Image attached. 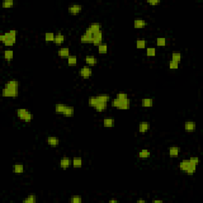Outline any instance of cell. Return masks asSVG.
Here are the masks:
<instances>
[{"mask_svg": "<svg viewBox=\"0 0 203 203\" xmlns=\"http://www.w3.org/2000/svg\"><path fill=\"white\" fill-rule=\"evenodd\" d=\"M75 114V108L72 106H68L66 111L63 114L65 118H72Z\"/></svg>", "mask_w": 203, "mask_h": 203, "instance_id": "f546056e", "label": "cell"}, {"mask_svg": "<svg viewBox=\"0 0 203 203\" xmlns=\"http://www.w3.org/2000/svg\"><path fill=\"white\" fill-rule=\"evenodd\" d=\"M179 63H176V62H175V61H172V60L169 61V68L171 70H176V69L179 68Z\"/></svg>", "mask_w": 203, "mask_h": 203, "instance_id": "ab89813d", "label": "cell"}, {"mask_svg": "<svg viewBox=\"0 0 203 203\" xmlns=\"http://www.w3.org/2000/svg\"><path fill=\"white\" fill-rule=\"evenodd\" d=\"M89 28L91 29V31L94 34H97V33L102 31L101 24L99 22H92L91 24L90 25Z\"/></svg>", "mask_w": 203, "mask_h": 203, "instance_id": "4316f807", "label": "cell"}, {"mask_svg": "<svg viewBox=\"0 0 203 203\" xmlns=\"http://www.w3.org/2000/svg\"><path fill=\"white\" fill-rule=\"evenodd\" d=\"M146 45H147V41L145 40H137L136 41V47L138 49H144V48H146Z\"/></svg>", "mask_w": 203, "mask_h": 203, "instance_id": "836d02e7", "label": "cell"}, {"mask_svg": "<svg viewBox=\"0 0 203 203\" xmlns=\"http://www.w3.org/2000/svg\"><path fill=\"white\" fill-rule=\"evenodd\" d=\"M110 203H112V202H118V200H116V199H112V200H110L109 201Z\"/></svg>", "mask_w": 203, "mask_h": 203, "instance_id": "bcb514c9", "label": "cell"}, {"mask_svg": "<svg viewBox=\"0 0 203 203\" xmlns=\"http://www.w3.org/2000/svg\"><path fill=\"white\" fill-rule=\"evenodd\" d=\"M19 81H18L17 80H8L4 85L2 95L5 98H17L19 94Z\"/></svg>", "mask_w": 203, "mask_h": 203, "instance_id": "6da1fadb", "label": "cell"}, {"mask_svg": "<svg viewBox=\"0 0 203 203\" xmlns=\"http://www.w3.org/2000/svg\"><path fill=\"white\" fill-rule=\"evenodd\" d=\"M150 156H151V152H150V150L147 149V148L141 149L138 152V157L140 158V159L147 160Z\"/></svg>", "mask_w": 203, "mask_h": 203, "instance_id": "ffe728a7", "label": "cell"}, {"mask_svg": "<svg viewBox=\"0 0 203 203\" xmlns=\"http://www.w3.org/2000/svg\"><path fill=\"white\" fill-rule=\"evenodd\" d=\"M167 39L165 37H158L156 41V44L158 47H164L167 45Z\"/></svg>", "mask_w": 203, "mask_h": 203, "instance_id": "e575fe53", "label": "cell"}, {"mask_svg": "<svg viewBox=\"0 0 203 203\" xmlns=\"http://www.w3.org/2000/svg\"><path fill=\"white\" fill-rule=\"evenodd\" d=\"M5 35V41L3 42L6 47H11L15 45L17 41V30L16 29H10L9 31L4 33Z\"/></svg>", "mask_w": 203, "mask_h": 203, "instance_id": "5b68a950", "label": "cell"}, {"mask_svg": "<svg viewBox=\"0 0 203 203\" xmlns=\"http://www.w3.org/2000/svg\"><path fill=\"white\" fill-rule=\"evenodd\" d=\"M131 106V100L129 98H127L126 99L121 100L115 98V99L111 100V107L116 109L121 110H126L130 108Z\"/></svg>", "mask_w": 203, "mask_h": 203, "instance_id": "277c9868", "label": "cell"}, {"mask_svg": "<svg viewBox=\"0 0 203 203\" xmlns=\"http://www.w3.org/2000/svg\"><path fill=\"white\" fill-rule=\"evenodd\" d=\"M138 203H146V201L145 200H141V199H139V200L137 201Z\"/></svg>", "mask_w": 203, "mask_h": 203, "instance_id": "f6af8a7d", "label": "cell"}, {"mask_svg": "<svg viewBox=\"0 0 203 203\" xmlns=\"http://www.w3.org/2000/svg\"><path fill=\"white\" fill-rule=\"evenodd\" d=\"M85 63L87 64V66L91 68V67L96 65L97 63H98V59L93 55H87L85 57Z\"/></svg>", "mask_w": 203, "mask_h": 203, "instance_id": "9a60e30c", "label": "cell"}, {"mask_svg": "<svg viewBox=\"0 0 203 203\" xmlns=\"http://www.w3.org/2000/svg\"><path fill=\"white\" fill-rule=\"evenodd\" d=\"M83 198L80 195H72L70 198V202L72 203H81Z\"/></svg>", "mask_w": 203, "mask_h": 203, "instance_id": "f35d334b", "label": "cell"}, {"mask_svg": "<svg viewBox=\"0 0 203 203\" xmlns=\"http://www.w3.org/2000/svg\"><path fill=\"white\" fill-rule=\"evenodd\" d=\"M65 36L62 34L61 32H59L55 35V40H54V43L56 44V45H61L65 41Z\"/></svg>", "mask_w": 203, "mask_h": 203, "instance_id": "44dd1931", "label": "cell"}, {"mask_svg": "<svg viewBox=\"0 0 203 203\" xmlns=\"http://www.w3.org/2000/svg\"><path fill=\"white\" fill-rule=\"evenodd\" d=\"M98 51L99 54H107L108 52V46L107 44L102 43L98 46Z\"/></svg>", "mask_w": 203, "mask_h": 203, "instance_id": "4dcf8cb0", "label": "cell"}, {"mask_svg": "<svg viewBox=\"0 0 203 203\" xmlns=\"http://www.w3.org/2000/svg\"><path fill=\"white\" fill-rule=\"evenodd\" d=\"M23 203H36L37 202V196L34 194H29L26 198L22 200Z\"/></svg>", "mask_w": 203, "mask_h": 203, "instance_id": "f1b7e54d", "label": "cell"}, {"mask_svg": "<svg viewBox=\"0 0 203 203\" xmlns=\"http://www.w3.org/2000/svg\"><path fill=\"white\" fill-rule=\"evenodd\" d=\"M97 103H98V99H97L96 96H91L88 99V104H89L90 107L94 108L96 107Z\"/></svg>", "mask_w": 203, "mask_h": 203, "instance_id": "74e56055", "label": "cell"}, {"mask_svg": "<svg viewBox=\"0 0 203 203\" xmlns=\"http://www.w3.org/2000/svg\"><path fill=\"white\" fill-rule=\"evenodd\" d=\"M68 105L62 104V103H58V104L55 105V112L56 114H64V112L66 111V110L68 108Z\"/></svg>", "mask_w": 203, "mask_h": 203, "instance_id": "603a6c76", "label": "cell"}, {"mask_svg": "<svg viewBox=\"0 0 203 203\" xmlns=\"http://www.w3.org/2000/svg\"><path fill=\"white\" fill-rule=\"evenodd\" d=\"M189 159H190V160H191L194 164H195L196 165L199 164L200 160H199V158H198V156H191V157H190Z\"/></svg>", "mask_w": 203, "mask_h": 203, "instance_id": "7bdbcfd3", "label": "cell"}, {"mask_svg": "<svg viewBox=\"0 0 203 203\" xmlns=\"http://www.w3.org/2000/svg\"><path fill=\"white\" fill-rule=\"evenodd\" d=\"M93 37H94L83 34L80 37V41L83 44H93Z\"/></svg>", "mask_w": 203, "mask_h": 203, "instance_id": "484cf974", "label": "cell"}, {"mask_svg": "<svg viewBox=\"0 0 203 203\" xmlns=\"http://www.w3.org/2000/svg\"><path fill=\"white\" fill-rule=\"evenodd\" d=\"M152 202H159V203H163L164 202V201L163 200H153L152 201Z\"/></svg>", "mask_w": 203, "mask_h": 203, "instance_id": "ee69618b", "label": "cell"}, {"mask_svg": "<svg viewBox=\"0 0 203 203\" xmlns=\"http://www.w3.org/2000/svg\"><path fill=\"white\" fill-rule=\"evenodd\" d=\"M67 61H68V65L69 67H75V66H76L78 62L77 56H74V55H70L67 59Z\"/></svg>", "mask_w": 203, "mask_h": 203, "instance_id": "83f0119b", "label": "cell"}, {"mask_svg": "<svg viewBox=\"0 0 203 203\" xmlns=\"http://www.w3.org/2000/svg\"><path fill=\"white\" fill-rule=\"evenodd\" d=\"M146 3H147L148 4H149L150 6L155 7V6L160 5V0H148V1H146Z\"/></svg>", "mask_w": 203, "mask_h": 203, "instance_id": "b9f144b4", "label": "cell"}, {"mask_svg": "<svg viewBox=\"0 0 203 203\" xmlns=\"http://www.w3.org/2000/svg\"><path fill=\"white\" fill-rule=\"evenodd\" d=\"M103 41V34L102 32L100 31L97 34H94V37H93V45L94 46H99L101 45Z\"/></svg>", "mask_w": 203, "mask_h": 203, "instance_id": "5bb4252c", "label": "cell"}, {"mask_svg": "<svg viewBox=\"0 0 203 203\" xmlns=\"http://www.w3.org/2000/svg\"><path fill=\"white\" fill-rule=\"evenodd\" d=\"M3 57H4V60L7 62H10L14 59V51L8 48V49H6L3 53Z\"/></svg>", "mask_w": 203, "mask_h": 203, "instance_id": "7402d4cb", "label": "cell"}, {"mask_svg": "<svg viewBox=\"0 0 203 203\" xmlns=\"http://www.w3.org/2000/svg\"><path fill=\"white\" fill-rule=\"evenodd\" d=\"M198 165L194 164L190 159L183 160L179 163V169L184 173H186L188 175H193L197 171Z\"/></svg>", "mask_w": 203, "mask_h": 203, "instance_id": "7a4b0ae2", "label": "cell"}, {"mask_svg": "<svg viewBox=\"0 0 203 203\" xmlns=\"http://www.w3.org/2000/svg\"><path fill=\"white\" fill-rule=\"evenodd\" d=\"M72 166L74 168H80L83 167V160L81 157H74L72 160Z\"/></svg>", "mask_w": 203, "mask_h": 203, "instance_id": "d4e9b609", "label": "cell"}, {"mask_svg": "<svg viewBox=\"0 0 203 203\" xmlns=\"http://www.w3.org/2000/svg\"><path fill=\"white\" fill-rule=\"evenodd\" d=\"M172 61L179 64L182 61V54L180 53H173L172 54Z\"/></svg>", "mask_w": 203, "mask_h": 203, "instance_id": "8d00e7d4", "label": "cell"}, {"mask_svg": "<svg viewBox=\"0 0 203 203\" xmlns=\"http://www.w3.org/2000/svg\"><path fill=\"white\" fill-rule=\"evenodd\" d=\"M72 166V159L69 157L64 156V157L61 158L60 160V167L61 168L64 170H66Z\"/></svg>", "mask_w": 203, "mask_h": 203, "instance_id": "30bf717a", "label": "cell"}, {"mask_svg": "<svg viewBox=\"0 0 203 203\" xmlns=\"http://www.w3.org/2000/svg\"><path fill=\"white\" fill-rule=\"evenodd\" d=\"M150 129V124L148 121H141L138 126V131L141 134H145Z\"/></svg>", "mask_w": 203, "mask_h": 203, "instance_id": "4fadbf2b", "label": "cell"}, {"mask_svg": "<svg viewBox=\"0 0 203 203\" xmlns=\"http://www.w3.org/2000/svg\"><path fill=\"white\" fill-rule=\"evenodd\" d=\"M15 1H13V0H4L2 3V7H3V8L8 9V8L13 7L15 6Z\"/></svg>", "mask_w": 203, "mask_h": 203, "instance_id": "d590c367", "label": "cell"}, {"mask_svg": "<svg viewBox=\"0 0 203 203\" xmlns=\"http://www.w3.org/2000/svg\"><path fill=\"white\" fill-rule=\"evenodd\" d=\"M46 142L48 144V146L52 148L58 147L60 145V139L57 137H54V136H49L46 139Z\"/></svg>", "mask_w": 203, "mask_h": 203, "instance_id": "9c48e42d", "label": "cell"}, {"mask_svg": "<svg viewBox=\"0 0 203 203\" xmlns=\"http://www.w3.org/2000/svg\"><path fill=\"white\" fill-rule=\"evenodd\" d=\"M92 74H93V71H92V68L89 66H83V68H80V75L84 80H87L91 77Z\"/></svg>", "mask_w": 203, "mask_h": 203, "instance_id": "52a82bcc", "label": "cell"}, {"mask_svg": "<svg viewBox=\"0 0 203 203\" xmlns=\"http://www.w3.org/2000/svg\"><path fill=\"white\" fill-rule=\"evenodd\" d=\"M156 55V49L154 47H148L146 48V56L148 57H154Z\"/></svg>", "mask_w": 203, "mask_h": 203, "instance_id": "d6a6232c", "label": "cell"}, {"mask_svg": "<svg viewBox=\"0 0 203 203\" xmlns=\"http://www.w3.org/2000/svg\"><path fill=\"white\" fill-rule=\"evenodd\" d=\"M147 26V22L142 18H136L133 22V27L135 29H144Z\"/></svg>", "mask_w": 203, "mask_h": 203, "instance_id": "e0dca14e", "label": "cell"}, {"mask_svg": "<svg viewBox=\"0 0 203 203\" xmlns=\"http://www.w3.org/2000/svg\"><path fill=\"white\" fill-rule=\"evenodd\" d=\"M25 167L24 165L21 164V163H16L15 165H14V167H13V172L16 175H21L22 173H24Z\"/></svg>", "mask_w": 203, "mask_h": 203, "instance_id": "d6986e66", "label": "cell"}, {"mask_svg": "<svg viewBox=\"0 0 203 203\" xmlns=\"http://www.w3.org/2000/svg\"><path fill=\"white\" fill-rule=\"evenodd\" d=\"M16 114H17L18 118L20 121L26 122V123H29L33 121L34 119V114L30 110L25 108H19L16 110Z\"/></svg>", "mask_w": 203, "mask_h": 203, "instance_id": "3957f363", "label": "cell"}, {"mask_svg": "<svg viewBox=\"0 0 203 203\" xmlns=\"http://www.w3.org/2000/svg\"><path fill=\"white\" fill-rule=\"evenodd\" d=\"M58 56L61 58H67L71 55L70 53V48L68 47H61L58 50Z\"/></svg>", "mask_w": 203, "mask_h": 203, "instance_id": "2e32d148", "label": "cell"}, {"mask_svg": "<svg viewBox=\"0 0 203 203\" xmlns=\"http://www.w3.org/2000/svg\"><path fill=\"white\" fill-rule=\"evenodd\" d=\"M83 10V6L80 3H72L69 5L68 8V11L69 13V15L75 16L80 14Z\"/></svg>", "mask_w": 203, "mask_h": 203, "instance_id": "8992f818", "label": "cell"}, {"mask_svg": "<svg viewBox=\"0 0 203 203\" xmlns=\"http://www.w3.org/2000/svg\"><path fill=\"white\" fill-rule=\"evenodd\" d=\"M116 98L118 99H121V100H123V99H126L128 97V94L125 93V92H119L118 94H116Z\"/></svg>", "mask_w": 203, "mask_h": 203, "instance_id": "60d3db41", "label": "cell"}, {"mask_svg": "<svg viewBox=\"0 0 203 203\" xmlns=\"http://www.w3.org/2000/svg\"><path fill=\"white\" fill-rule=\"evenodd\" d=\"M180 152H181V148L179 146H172L170 147L168 149V154L171 158L178 157Z\"/></svg>", "mask_w": 203, "mask_h": 203, "instance_id": "8fae6325", "label": "cell"}, {"mask_svg": "<svg viewBox=\"0 0 203 203\" xmlns=\"http://www.w3.org/2000/svg\"><path fill=\"white\" fill-rule=\"evenodd\" d=\"M103 126L105 128H113L114 126V124H115V120L114 118H111V117H107V118H105L103 119Z\"/></svg>", "mask_w": 203, "mask_h": 203, "instance_id": "ac0fdd59", "label": "cell"}, {"mask_svg": "<svg viewBox=\"0 0 203 203\" xmlns=\"http://www.w3.org/2000/svg\"><path fill=\"white\" fill-rule=\"evenodd\" d=\"M154 104V100L151 98H145L141 99V106L145 108L152 107Z\"/></svg>", "mask_w": 203, "mask_h": 203, "instance_id": "cb8c5ba5", "label": "cell"}, {"mask_svg": "<svg viewBox=\"0 0 203 203\" xmlns=\"http://www.w3.org/2000/svg\"><path fill=\"white\" fill-rule=\"evenodd\" d=\"M197 129V124L194 121H186L184 123V130L187 133H194Z\"/></svg>", "mask_w": 203, "mask_h": 203, "instance_id": "ba28073f", "label": "cell"}, {"mask_svg": "<svg viewBox=\"0 0 203 203\" xmlns=\"http://www.w3.org/2000/svg\"><path fill=\"white\" fill-rule=\"evenodd\" d=\"M97 99H98V103H97L96 107H94V109L97 112L106 111L107 109V107H108V103H107V102H105L101 101L100 99H99L98 97H97Z\"/></svg>", "mask_w": 203, "mask_h": 203, "instance_id": "7c38bea8", "label": "cell"}, {"mask_svg": "<svg viewBox=\"0 0 203 203\" xmlns=\"http://www.w3.org/2000/svg\"><path fill=\"white\" fill-rule=\"evenodd\" d=\"M55 35L56 34L53 33V32H48V33H45V41L46 42H52L55 40Z\"/></svg>", "mask_w": 203, "mask_h": 203, "instance_id": "1f68e13d", "label": "cell"}]
</instances>
